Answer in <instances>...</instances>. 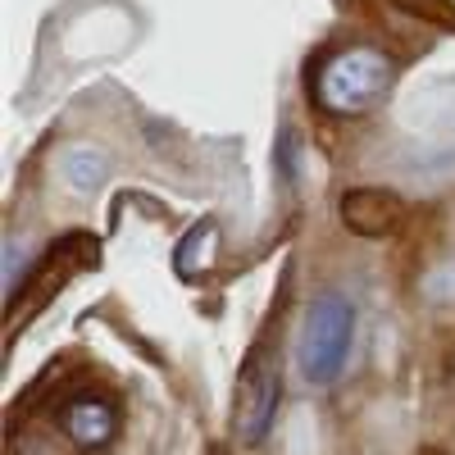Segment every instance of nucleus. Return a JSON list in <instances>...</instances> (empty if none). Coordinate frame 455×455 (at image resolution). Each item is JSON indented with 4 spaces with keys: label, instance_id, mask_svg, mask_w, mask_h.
<instances>
[{
    "label": "nucleus",
    "instance_id": "obj_4",
    "mask_svg": "<svg viewBox=\"0 0 455 455\" xmlns=\"http://www.w3.org/2000/svg\"><path fill=\"white\" fill-rule=\"evenodd\" d=\"M60 428L73 446H83V451H96L114 437V410L96 396H83V401H73L60 410Z\"/></svg>",
    "mask_w": 455,
    "mask_h": 455
},
{
    "label": "nucleus",
    "instance_id": "obj_1",
    "mask_svg": "<svg viewBox=\"0 0 455 455\" xmlns=\"http://www.w3.org/2000/svg\"><path fill=\"white\" fill-rule=\"evenodd\" d=\"M355 347V306L341 291H323L306 306L296 337V364L310 387H332L351 364Z\"/></svg>",
    "mask_w": 455,
    "mask_h": 455
},
{
    "label": "nucleus",
    "instance_id": "obj_3",
    "mask_svg": "<svg viewBox=\"0 0 455 455\" xmlns=\"http://www.w3.org/2000/svg\"><path fill=\"white\" fill-rule=\"evenodd\" d=\"M278 405H283V364L274 351H264L251 360L237 387V437L246 446H259L278 419Z\"/></svg>",
    "mask_w": 455,
    "mask_h": 455
},
{
    "label": "nucleus",
    "instance_id": "obj_5",
    "mask_svg": "<svg viewBox=\"0 0 455 455\" xmlns=\"http://www.w3.org/2000/svg\"><path fill=\"white\" fill-rule=\"evenodd\" d=\"M341 214H347V223L355 228V233H364V237L387 233V228L401 219V210L387 196H378V192H351L347 201H341Z\"/></svg>",
    "mask_w": 455,
    "mask_h": 455
},
{
    "label": "nucleus",
    "instance_id": "obj_7",
    "mask_svg": "<svg viewBox=\"0 0 455 455\" xmlns=\"http://www.w3.org/2000/svg\"><path fill=\"white\" fill-rule=\"evenodd\" d=\"M424 296H428V300H437V306H455V259H446L442 269H433V274H428Z\"/></svg>",
    "mask_w": 455,
    "mask_h": 455
},
{
    "label": "nucleus",
    "instance_id": "obj_2",
    "mask_svg": "<svg viewBox=\"0 0 455 455\" xmlns=\"http://www.w3.org/2000/svg\"><path fill=\"white\" fill-rule=\"evenodd\" d=\"M392 83V64L387 55H378L369 46H351L323 64L319 73V100L332 109V114H364L383 100Z\"/></svg>",
    "mask_w": 455,
    "mask_h": 455
},
{
    "label": "nucleus",
    "instance_id": "obj_6",
    "mask_svg": "<svg viewBox=\"0 0 455 455\" xmlns=\"http://www.w3.org/2000/svg\"><path fill=\"white\" fill-rule=\"evenodd\" d=\"M109 173V156L96 146H73L60 156V178L73 187V192H96Z\"/></svg>",
    "mask_w": 455,
    "mask_h": 455
}]
</instances>
